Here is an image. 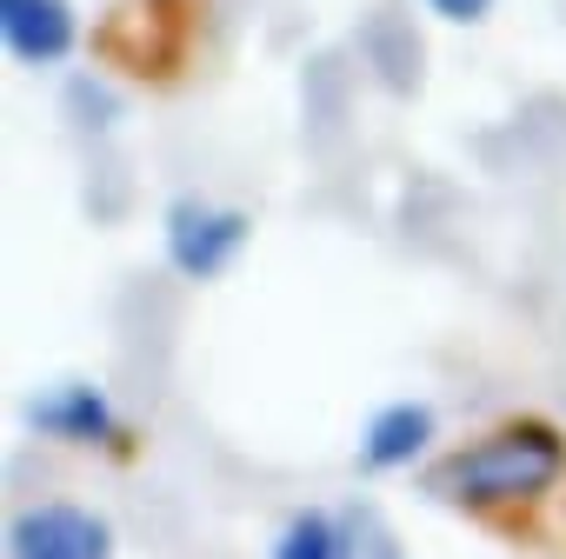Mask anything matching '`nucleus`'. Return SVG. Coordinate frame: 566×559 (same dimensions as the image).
I'll use <instances>...</instances> for the list:
<instances>
[{
	"label": "nucleus",
	"instance_id": "obj_1",
	"mask_svg": "<svg viewBox=\"0 0 566 559\" xmlns=\"http://www.w3.org/2000/svg\"><path fill=\"white\" fill-rule=\"evenodd\" d=\"M566 486V433L539 413H513L427 466V493L460 513L539 506Z\"/></svg>",
	"mask_w": 566,
	"mask_h": 559
},
{
	"label": "nucleus",
	"instance_id": "obj_2",
	"mask_svg": "<svg viewBox=\"0 0 566 559\" xmlns=\"http://www.w3.org/2000/svg\"><path fill=\"white\" fill-rule=\"evenodd\" d=\"M160 240H167V266L180 280H220L240 260V246L253 240V220L240 207H213L200 193H180L160 213Z\"/></svg>",
	"mask_w": 566,
	"mask_h": 559
},
{
	"label": "nucleus",
	"instance_id": "obj_3",
	"mask_svg": "<svg viewBox=\"0 0 566 559\" xmlns=\"http://www.w3.org/2000/svg\"><path fill=\"white\" fill-rule=\"evenodd\" d=\"M8 559H114V526L94 506L41 499V506H21L14 513Z\"/></svg>",
	"mask_w": 566,
	"mask_h": 559
},
{
	"label": "nucleus",
	"instance_id": "obj_4",
	"mask_svg": "<svg viewBox=\"0 0 566 559\" xmlns=\"http://www.w3.org/2000/svg\"><path fill=\"white\" fill-rule=\"evenodd\" d=\"M28 426L61 440V446H114V440H127L114 400L101 387H87V380H61V387L34 393L28 400Z\"/></svg>",
	"mask_w": 566,
	"mask_h": 559
},
{
	"label": "nucleus",
	"instance_id": "obj_5",
	"mask_svg": "<svg viewBox=\"0 0 566 559\" xmlns=\"http://www.w3.org/2000/svg\"><path fill=\"white\" fill-rule=\"evenodd\" d=\"M0 41L21 67H61L81 48L74 0H0Z\"/></svg>",
	"mask_w": 566,
	"mask_h": 559
},
{
	"label": "nucleus",
	"instance_id": "obj_6",
	"mask_svg": "<svg viewBox=\"0 0 566 559\" xmlns=\"http://www.w3.org/2000/svg\"><path fill=\"white\" fill-rule=\"evenodd\" d=\"M433 446V407L427 400H394L367 420L360 433V473H400Z\"/></svg>",
	"mask_w": 566,
	"mask_h": 559
},
{
	"label": "nucleus",
	"instance_id": "obj_7",
	"mask_svg": "<svg viewBox=\"0 0 566 559\" xmlns=\"http://www.w3.org/2000/svg\"><path fill=\"white\" fill-rule=\"evenodd\" d=\"M273 559H347L340 513H321V506L294 513L287 526H280V539H273Z\"/></svg>",
	"mask_w": 566,
	"mask_h": 559
},
{
	"label": "nucleus",
	"instance_id": "obj_8",
	"mask_svg": "<svg viewBox=\"0 0 566 559\" xmlns=\"http://www.w3.org/2000/svg\"><path fill=\"white\" fill-rule=\"evenodd\" d=\"M340 526H347V559H407L394 526L380 519V506H347Z\"/></svg>",
	"mask_w": 566,
	"mask_h": 559
},
{
	"label": "nucleus",
	"instance_id": "obj_9",
	"mask_svg": "<svg viewBox=\"0 0 566 559\" xmlns=\"http://www.w3.org/2000/svg\"><path fill=\"white\" fill-rule=\"evenodd\" d=\"M427 8H433L440 21H453V28H480V21L493 14V0H427Z\"/></svg>",
	"mask_w": 566,
	"mask_h": 559
}]
</instances>
